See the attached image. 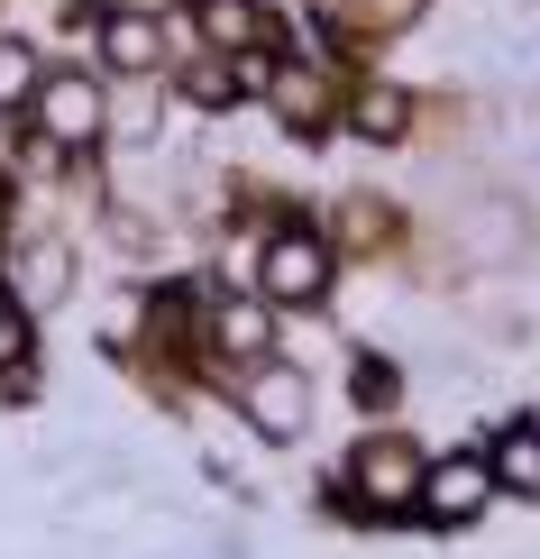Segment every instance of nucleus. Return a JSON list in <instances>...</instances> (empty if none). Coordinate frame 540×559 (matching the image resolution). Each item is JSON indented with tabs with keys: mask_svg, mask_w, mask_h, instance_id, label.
Returning <instances> with one entry per match:
<instances>
[{
	"mask_svg": "<svg viewBox=\"0 0 540 559\" xmlns=\"http://www.w3.org/2000/svg\"><path fill=\"white\" fill-rule=\"evenodd\" d=\"M248 423L266 440H302V423H312V385H302L293 367H256L248 377Z\"/></svg>",
	"mask_w": 540,
	"mask_h": 559,
	"instance_id": "4",
	"label": "nucleus"
},
{
	"mask_svg": "<svg viewBox=\"0 0 540 559\" xmlns=\"http://www.w3.org/2000/svg\"><path fill=\"white\" fill-rule=\"evenodd\" d=\"M485 496H495V459H440V468L421 477V514H431V523L485 514Z\"/></svg>",
	"mask_w": 540,
	"mask_h": 559,
	"instance_id": "3",
	"label": "nucleus"
},
{
	"mask_svg": "<svg viewBox=\"0 0 540 559\" xmlns=\"http://www.w3.org/2000/svg\"><path fill=\"white\" fill-rule=\"evenodd\" d=\"M220 340L239 348V358H256V348H266V312H256V302H229V312H220Z\"/></svg>",
	"mask_w": 540,
	"mask_h": 559,
	"instance_id": "10",
	"label": "nucleus"
},
{
	"mask_svg": "<svg viewBox=\"0 0 540 559\" xmlns=\"http://www.w3.org/2000/svg\"><path fill=\"white\" fill-rule=\"evenodd\" d=\"M183 92H193V102H229V92H239V74H229V64H193V74H183Z\"/></svg>",
	"mask_w": 540,
	"mask_h": 559,
	"instance_id": "12",
	"label": "nucleus"
},
{
	"mask_svg": "<svg viewBox=\"0 0 540 559\" xmlns=\"http://www.w3.org/2000/svg\"><path fill=\"white\" fill-rule=\"evenodd\" d=\"M101 56L120 64V74H147V64H156V19L120 10V19H110V28H101Z\"/></svg>",
	"mask_w": 540,
	"mask_h": 559,
	"instance_id": "8",
	"label": "nucleus"
},
{
	"mask_svg": "<svg viewBox=\"0 0 540 559\" xmlns=\"http://www.w3.org/2000/svg\"><path fill=\"white\" fill-rule=\"evenodd\" d=\"M120 10H137V19H156V10H166V0H120Z\"/></svg>",
	"mask_w": 540,
	"mask_h": 559,
	"instance_id": "14",
	"label": "nucleus"
},
{
	"mask_svg": "<svg viewBox=\"0 0 540 559\" xmlns=\"http://www.w3.org/2000/svg\"><path fill=\"white\" fill-rule=\"evenodd\" d=\"M256 285H266V302H321L331 294V248L285 229V239L266 248V266H256Z\"/></svg>",
	"mask_w": 540,
	"mask_h": 559,
	"instance_id": "1",
	"label": "nucleus"
},
{
	"mask_svg": "<svg viewBox=\"0 0 540 559\" xmlns=\"http://www.w3.org/2000/svg\"><path fill=\"white\" fill-rule=\"evenodd\" d=\"M358 129H367V138H404V92H367V102H358Z\"/></svg>",
	"mask_w": 540,
	"mask_h": 559,
	"instance_id": "11",
	"label": "nucleus"
},
{
	"mask_svg": "<svg viewBox=\"0 0 540 559\" xmlns=\"http://www.w3.org/2000/svg\"><path fill=\"white\" fill-rule=\"evenodd\" d=\"M0 358H28V312L19 302H0Z\"/></svg>",
	"mask_w": 540,
	"mask_h": 559,
	"instance_id": "13",
	"label": "nucleus"
},
{
	"mask_svg": "<svg viewBox=\"0 0 540 559\" xmlns=\"http://www.w3.org/2000/svg\"><path fill=\"white\" fill-rule=\"evenodd\" d=\"M37 129L56 138V147H92V138H101V92H92L83 74L37 83Z\"/></svg>",
	"mask_w": 540,
	"mask_h": 559,
	"instance_id": "5",
	"label": "nucleus"
},
{
	"mask_svg": "<svg viewBox=\"0 0 540 559\" xmlns=\"http://www.w3.org/2000/svg\"><path fill=\"white\" fill-rule=\"evenodd\" d=\"M495 486H513V496H540V431L531 423H513L495 440Z\"/></svg>",
	"mask_w": 540,
	"mask_h": 559,
	"instance_id": "7",
	"label": "nucleus"
},
{
	"mask_svg": "<svg viewBox=\"0 0 540 559\" xmlns=\"http://www.w3.org/2000/svg\"><path fill=\"white\" fill-rule=\"evenodd\" d=\"M421 459L404 450V440H375V450H358V504L367 514H404V504H421Z\"/></svg>",
	"mask_w": 540,
	"mask_h": 559,
	"instance_id": "2",
	"label": "nucleus"
},
{
	"mask_svg": "<svg viewBox=\"0 0 540 559\" xmlns=\"http://www.w3.org/2000/svg\"><path fill=\"white\" fill-rule=\"evenodd\" d=\"M202 10V37L220 46V56H248L256 37H266V10H256V0H193Z\"/></svg>",
	"mask_w": 540,
	"mask_h": 559,
	"instance_id": "6",
	"label": "nucleus"
},
{
	"mask_svg": "<svg viewBox=\"0 0 540 559\" xmlns=\"http://www.w3.org/2000/svg\"><path fill=\"white\" fill-rule=\"evenodd\" d=\"M28 92H37V56H28L19 37H0V110H10V102H28Z\"/></svg>",
	"mask_w": 540,
	"mask_h": 559,
	"instance_id": "9",
	"label": "nucleus"
}]
</instances>
